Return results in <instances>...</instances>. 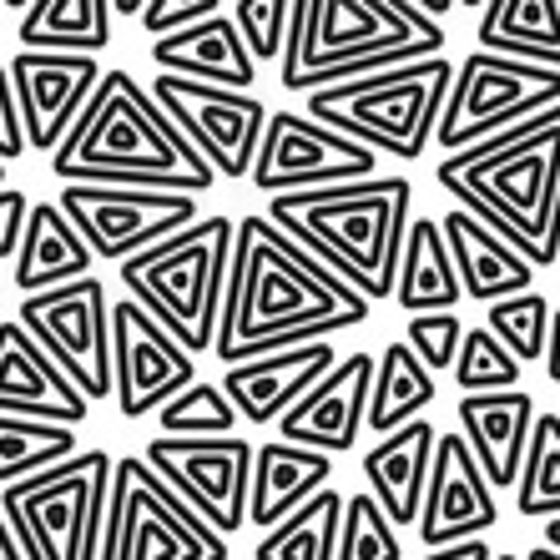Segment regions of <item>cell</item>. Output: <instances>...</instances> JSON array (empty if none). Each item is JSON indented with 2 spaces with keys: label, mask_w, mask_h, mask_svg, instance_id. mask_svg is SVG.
I'll return each instance as SVG.
<instances>
[{
  "label": "cell",
  "mask_w": 560,
  "mask_h": 560,
  "mask_svg": "<svg viewBox=\"0 0 560 560\" xmlns=\"http://www.w3.org/2000/svg\"><path fill=\"white\" fill-rule=\"evenodd\" d=\"M369 318V303L318 258L262 218H233V262L222 288V318L212 353L222 364H248L293 343L339 339Z\"/></svg>",
  "instance_id": "cell-1"
},
{
  "label": "cell",
  "mask_w": 560,
  "mask_h": 560,
  "mask_svg": "<svg viewBox=\"0 0 560 560\" xmlns=\"http://www.w3.org/2000/svg\"><path fill=\"white\" fill-rule=\"evenodd\" d=\"M434 183L480 218L535 273L560 258V106L500 131L469 152L444 156Z\"/></svg>",
  "instance_id": "cell-2"
},
{
  "label": "cell",
  "mask_w": 560,
  "mask_h": 560,
  "mask_svg": "<svg viewBox=\"0 0 560 560\" xmlns=\"http://www.w3.org/2000/svg\"><path fill=\"white\" fill-rule=\"evenodd\" d=\"M51 172L61 183H121L187 197L218 183L208 162L167 121V112L152 102V92L127 71H102L86 112L51 152Z\"/></svg>",
  "instance_id": "cell-3"
},
{
  "label": "cell",
  "mask_w": 560,
  "mask_h": 560,
  "mask_svg": "<svg viewBox=\"0 0 560 560\" xmlns=\"http://www.w3.org/2000/svg\"><path fill=\"white\" fill-rule=\"evenodd\" d=\"M409 183L405 177H369L349 187L268 197L262 218L288 233L308 258H318L334 278L364 303L394 299V273L409 233Z\"/></svg>",
  "instance_id": "cell-4"
},
{
  "label": "cell",
  "mask_w": 560,
  "mask_h": 560,
  "mask_svg": "<svg viewBox=\"0 0 560 560\" xmlns=\"http://www.w3.org/2000/svg\"><path fill=\"white\" fill-rule=\"evenodd\" d=\"M430 56H444V26L415 0H299L278 81L283 92L313 96Z\"/></svg>",
  "instance_id": "cell-5"
},
{
  "label": "cell",
  "mask_w": 560,
  "mask_h": 560,
  "mask_svg": "<svg viewBox=\"0 0 560 560\" xmlns=\"http://www.w3.org/2000/svg\"><path fill=\"white\" fill-rule=\"evenodd\" d=\"M233 262V218H197L167 243L117 262L127 299L167 334L177 349L208 353L218 339L222 288Z\"/></svg>",
  "instance_id": "cell-6"
},
{
  "label": "cell",
  "mask_w": 560,
  "mask_h": 560,
  "mask_svg": "<svg viewBox=\"0 0 560 560\" xmlns=\"http://www.w3.org/2000/svg\"><path fill=\"white\" fill-rule=\"evenodd\" d=\"M450 81H455V61L430 56V61H409L394 71H374V77L313 92L303 102V117L369 147L374 156L389 152L399 162H415L434 142Z\"/></svg>",
  "instance_id": "cell-7"
},
{
  "label": "cell",
  "mask_w": 560,
  "mask_h": 560,
  "mask_svg": "<svg viewBox=\"0 0 560 560\" xmlns=\"http://www.w3.org/2000/svg\"><path fill=\"white\" fill-rule=\"evenodd\" d=\"M112 490V455L81 450L36 480L0 490V521L26 560H96Z\"/></svg>",
  "instance_id": "cell-8"
},
{
  "label": "cell",
  "mask_w": 560,
  "mask_h": 560,
  "mask_svg": "<svg viewBox=\"0 0 560 560\" xmlns=\"http://www.w3.org/2000/svg\"><path fill=\"white\" fill-rule=\"evenodd\" d=\"M96 560H228V540L212 535L183 500L152 475L142 455L112 459L106 525Z\"/></svg>",
  "instance_id": "cell-9"
},
{
  "label": "cell",
  "mask_w": 560,
  "mask_h": 560,
  "mask_svg": "<svg viewBox=\"0 0 560 560\" xmlns=\"http://www.w3.org/2000/svg\"><path fill=\"white\" fill-rule=\"evenodd\" d=\"M550 106H560V71L469 51L465 61H455V81L444 96L434 142L444 147V156L469 152V147L490 142V137L540 117Z\"/></svg>",
  "instance_id": "cell-10"
},
{
  "label": "cell",
  "mask_w": 560,
  "mask_h": 560,
  "mask_svg": "<svg viewBox=\"0 0 560 560\" xmlns=\"http://www.w3.org/2000/svg\"><path fill=\"white\" fill-rule=\"evenodd\" d=\"M56 208L66 212V222L77 228L96 262H127L202 218L197 197L187 192H152V187L121 183H66Z\"/></svg>",
  "instance_id": "cell-11"
},
{
  "label": "cell",
  "mask_w": 560,
  "mask_h": 560,
  "mask_svg": "<svg viewBox=\"0 0 560 560\" xmlns=\"http://www.w3.org/2000/svg\"><path fill=\"white\" fill-rule=\"evenodd\" d=\"M15 324L40 343V353L71 378L86 405L112 399V299L96 273L26 299Z\"/></svg>",
  "instance_id": "cell-12"
},
{
  "label": "cell",
  "mask_w": 560,
  "mask_h": 560,
  "mask_svg": "<svg viewBox=\"0 0 560 560\" xmlns=\"http://www.w3.org/2000/svg\"><path fill=\"white\" fill-rule=\"evenodd\" d=\"M147 92L167 112L172 127L187 137V147L212 167V177L248 183L262 127H268V102H258L253 92L197 86V81H183V77H156Z\"/></svg>",
  "instance_id": "cell-13"
},
{
  "label": "cell",
  "mask_w": 560,
  "mask_h": 560,
  "mask_svg": "<svg viewBox=\"0 0 560 560\" xmlns=\"http://www.w3.org/2000/svg\"><path fill=\"white\" fill-rule=\"evenodd\" d=\"M142 459L212 535L228 540L248 525L253 444L243 434H228V440H152Z\"/></svg>",
  "instance_id": "cell-14"
},
{
  "label": "cell",
  "mask_w": 560,
  "mask_h": 560,
  "mask_svg": "<svg viewBox=\"0 0 560 560\" xmlns=\"http://www.w3.org/2000/svg\"><path fill=\"white\" fill-rule=\"evenodd\" d=\"M374 167L378 156L369 147L318 127L303 112H268L248 187H258L268 197H293V192H318V187L369 183Z\"/></svg>",
  "instance_id": "cell-15"
},
{
  "label": "cell",
  "mask_w": 560,
  "mask_h": 560,
  "mask_svg": "<svg viewBox=\"0 0 560 560\" xmlns=\"http://www.w3.org/2000/svg\"><path fill=\"white\" fill-rule=\"evenodd\" d=\"M197 384V359L162 334L131 299L112 303V399L121 419H152L162 405Z\"/></svg>",
  "instance_id": "cell-16"
},
{
  "label": "cell",
  "mask_w": 560,
  "mask_h": 560,
  "mask_svg": "<svg viewBox=\"0 0 560 560\" xmlns=\"http://www.w3.org/2000/svg\"><path fill=\"white\" fill-rule=\"evenodd\" d=\"M26 131V152L51 156L66 142V131L77 127L92 92L102 86V61L96 56H46V51H15L5 61Z\"/></svg>",
  "instance_id": "cell-17"
},
{
  "label": "cell",
  "mask_w": 560,
  "mask_h": 560,
  "mask_svg": "<svg viewBox=\"0 0 560 560\" xmlns=\"http://www.w3.org/2000/svg\"><path fill=\"white\" fill-rule=\"evenodd\" d=\"M500 525V500L485 485L475 455L465 450L455 430L434 440L430 459V485H424V505H419V546L444 550L459 540H485Z\"/></svg>",
  "instance_id": "cell-18"
},
{
  "label": "cell",
  "mask_w": 560,
  "mask_h": 560,
  "mask_svg": "<svg viewBox=\"0 0 560 560\" xmlns=\"http://www.w3.org/2000/svg\"><path fill=\"white\" fill-rule=\"evenodd\" d=\"M369 389H374V353L353 349L339 364L318 378L299 405L278 419V440L299 444V450H318V455H349L359 450L369 415Z\"/></svg>",
  "instance_id": "cell-19"
},
{
  "label": "cell",
  "mask_w": 560,
  "mask_h": 560,
  "mask_svg": "<svg viewBox=\"0 0 560 560\" xmlns=\"http://www.w3.org/2000/svg\"><path fill=\"white\" fill-rule=\"evenodd\" d=\"M339 359L343 353L334 339L293 343V349H278V353H262V359H248V364H233L222 374V394H228V405L237 409L243 424H278L318 378H328V369L339 364Z\"/></svg>",
  "instance_id": "cell-20"
},
{
  "label": "cell",
  "mask_w": 560,
  "mask_h": 560,
  "mask_svg": "<svg viewBox=\"0 0 560 560\" xmlns=\"http://www.w3.org/2000/svg\"><path fill=\"white\" fill-rule=\"evenodd\" d=\"M86 399L71 389V378L40 353L26 328L5 318L0 324V415L36 419V424H66L77 430L86 419Z\"/></svg>",
  "instance_id": "cell-21"
},
{
  "label": "cell",
  "mask_w": 560,
  "mask_h": 560,
  "mask_svg": "<svg viewBox=\"0 0 560 560\" xmlns=\"http://www.w3.org/2000/svg\"><path fill=\"white\" fill-rule=\"evenodd\" d=\"M459 440L475 455L485 485L490 490H515L521 480V459L530 444V424H535V405L525 389H505V394H469L459 399Z\"/></svg>",
  "instance_id": "cell-22"
},
{
  "label": "cell",
  "mask_w": 560,
  "mask_h": 560,
  "mask_svg": "<svg viewBox=\"0 0 560 560\" xmlns=\"http://www.w3.org/2000/svg\"><path fill=\"white\" fill-rule=\"evenodd\" d=\"M152 61L156 77H183L197 86H222V92H253V81H258V66L228 11L208 15L177 36L152 40Z\"/></svg>",
  "instance_id": "cell-23"
},
{
  "label": "cell",
  "mask_w": 560,
  "mask_h": 560,
  "mask_svg": "<svg viewBox=\"0 0 560 560\" xmlns=\"http://www.w3.org/2000/svg\"><path fill=\"white\" fill-rule=\"evenodd\" d=\"M434 440L440 430L415 419L405 430L384 434L364 455V495L384 510V521L394 530H415L419 525V505H424V485H430V459H434Z\"/></svg>",
  "instance_id": "cell-24"
},
{
  "label": "cell",
  "mask_w": 560,
  "mask_h": 560,
  "mask_svg": "<svg viewBox=\"0 0 560 560\" xmlns=\"http://www.w3.org/2000/svg\"><path fill=\"white\" fill-rule=\"evenodd\" d=\"M440 233H444V248H450V262H455L459 293H465L469 303H485V308H490V303L530 293L535 268L510 248L500 233H490L480 218L450 208V218H440Z\"/></svg>",
  "instance_id": "cell-25"
},
{
  "label": "cell",
  "mask_w": 560,
  "mask_h": 560,
  "mask_svg": "<svg viewBox=\"0 0 560 560\" xmlns=\"http://www.w3.org/2000/svg\"><path fill=\"white\" fill-rule=\"evenodd\" d=\"M334 485V459L318 450H299V444L268 440L253 450V475H248V525L273 530L288 521L299 505H308L318 490Z\"/></svg>",
  "instance_id": "cell-26"
},
{
  "label": "cell",
  "mask_w": 560,
  "mask_h": 560,
  "mask_svg": "<svg viewBox=\"0 0 560 560\" xmlns=\"http://www.w3.org/2000/svg\"><path fill=\"white\" fill-rule=\"evenodd\" d=\"M92 253L86 243L77 237V228L66 222V212L56 202H31V218H26V233H21V248H15V288L36 299V293H51V288L66 283H81L92 278Z\"/></svg>",
  "instance_id": "cell-27"
},
{
  "label": "cell",
  "mask_w": 560,
  "mask_h": 560,
  "mask_svg": "<svg viewBox=\"0 0 560 560\" xmlns=\"http://www.w3.org/2000/svg\"><path fill=\"white\" fill-rule=\"evenodd\" d=\"M475 51L560 71V0H490L475 21Z\"/></svg>",
  "instance_id": "cell-28"
},
{
  "label": "cell",
  "mask_w": 560,
  "mask_h": 560,
  "mask_svg": "<svg viewBox=\"0 0 560 560\" xmlns=\"http://www.w3.org/2000/svg\"><path fill=\"white\" fill-rule=\"evenodd\" d=\"M465 299L455 278V262L444 248L440 218H409L405 253H399V273H394V303L419 318V313H455Z\"/></svg>",
  "instance_id": "cell-29"
},
{
  "label": "cell",
  "mask_w": 560,
  "mask_h": 560,
  "mask_svg": "<svg viewBox=\"0 0 560 560\" xmlns=\"http://www.w3.org/2000/svg\"><path fill=\"white\" fill-rule=\"evenodd\" d=\"M21 51L46 56H102L112 46V5L106 0H31L21 5Z\"/></svg>",
  "instance_id": "cell-30"
},
{
  "label": "cell",
  "mask_w": 560,
  "mask_h": 560,
  "mask_svg": "<svg viewBox=\"0 0 560 560\" xmlns=\"http://www.w3.org/2000/svg\"><path fill=\"white\" fill-rule=\"evenodd\" d=\"M434 394H440V384H434L430 369L409 353V343L405 339L384 343V353L374 359V389H369L364 430L378 434V440L394 430H405V424H415V419L434 405Z\"/></svg>",
  "instance_id": "cell-31"
},
{
  "label": "cell",
  "mask_w": 560,
  "mask_h": 560,
  "mask_svg": "<svg viewBox=\"0 0 560 560\" xmlns=\"http://www.w3.org/2000/svg\"><path fill=\"white\" fill-rule=\"evenodd\" d=\"M339 521H343V495L328 485L308 505H299L288 521L273 530H262L253 560H334L339 550Z\"/></svg>",
  "instance_id": "cell-32"
},
{
  "label": "cell",
  "mask_w": 560,
  "mask_h": 560,
  "mask_svg": "<svg viewBox=\"0 0 560 560\" xmlns=\"http://www.w3.org/2000/svg\"><path fill=\"white\" fill-rule=\"evenodd\" d=\"M71 455H81L77 430L0 415V490H11L21 480H36L46 469L66 465Z\"/></svg>",
  "instance_id": "cell-33"
},
{
  "label": "cell",
  "mask_w": 560,
  "mask_h": 560,
  "mask_svg": "<svg viewBox=\"0 0 560 560\" xmlns=\"http://www.w3.org/2000/svg\"><path fill=\"white\" fill-rule=\"evenodd\" d=\"M515 510L525 521H556L560 515V415L535 409L521 480H515Z\"/></svg>",
  "instance_id": "cell-34"
},
{
  "label": "cell",
  "mask_w": 560,
  "mask_h": 560,
  "mask_svg": "<svg viewBox=\"0 0 560 560\" xmlns=\"http://www.w3.org/2000/svg\"><path fill=\"white\" fill-rule=\"evenodd\" d=\"M156 440H228V434H237V409L228 405V394H222V384H187L172 405L156 409Z\"/></svg>",
  "instance_id": "cell-35"
},
{
  "label": "cell",
  "mask_w": 560,
  "mask_h": 560,
  "mask_svg": "<svg viewBox=\"0 0 560 560\" xmlns=\"http://www.w3.org/2000/svg\"><path fill=\"white\" fill-rule=\"evenodd\" d=\"M550 313L556 303L546 293H521V299H505V303H490V339L515 359V364H535V359H546V339H550Z\"/></svg>",
  "instance_id": "cell-36"
},
{
  "label": "cell",
  "mask_w": 560,
  "mask_h": 560,
  "mask_svg": "<svg viewBox=\"0 0 560 560\" xmlns=\"http://www.w3.org/2000/svg\"><path fill=\"white\" fill-rule=\"evenodd\" d=\"M455 378L459 399L469 394H505V389H521V364L490 339V328H465V339H459V353H455Z\"/></svg>",
  "instance_id": "cell-37"
},
{
  "label": "cell",
  "mask_w": 560,
  "mask_h": 560,
  "mask_svg": "<svg viewBox=\"0 0 560 560\" xmlns=\"http://www.w3.org/2000/svg\"><path fill=\"white\" fill-rule=\"evenodd\" d=\"M334 560H405L399 530L384 521V510L359 490L343 495V521H339V550Z\"/></svg>",
  "instance_id": "cell-38"
},
{
  "label": "cell",
  "mask_w": 560,
  "mask_h": 560,
  "mask_svg": "<svg viewBox=\"0 0 560 560\" xmlns=\"http://www.w3.org/2000/svg\"><path fill=\"white\" fill-rule=\"evenodd\" d=\"M233 26L248 46L253 66L258 61H283V46H288V26L299 15V0H237L233 11Z\"/></svg>",
  "instance_id": "cell-39"
},
{
  "label": "cell",
  "mask_w": 560,
  "mask_h": 560,
  "mask_svg": "<svg viewBox=\"0 0 560 560\" xmlns=\"http://www.w3.org/2000/svg\"><path fill=\"white\" fill-rule=\"evenodd\" d=\"M459 339H465L459 313H419V318H409V334H405L409 353H415L430 374H450V369H455Z\"/></svg>",
  "instance_id": "cell-40"
},
{
  "label": "cell",
  "mask_w": 560,
  "mask_h": 560,
  "mask_svg": "<svg viewBox=\"0 0 560 560\" xmlns=\"http://www.w3.org/2000/svg\"><path fill=\"white\" fill-rule=\"evenodd\" d=\"M218 11H222L218 0H142L137 21H142V31L152 40H162V36H177V31L197 26V21H208Z\"/></svg>",
  "instance_id": "cell-41"
},
{
  "label": "cell",
  "mask_w": 560,
  "mask_h": 560,
  "mask_svg": "<svg viewBox=\"0 0 560 560\" xmlns=\"http://www.w3.org/2000/svg\"><path fill=\"white\" fill-rule=\"evenodd\" d=\"M26 218H31V197L21 192V187H5V192H0V262H15Z\"/></svg>",
  "instance_id": "cell-42"
},
{
  "label": "cell",
  "mask_w": 560,
  "mask_h": 560,
  "mask_svg": "<svg viewBox=\"0 0 560 560\" xmlns=\"http://www.w3.org/2000/svg\"><path fill=\"white\" fill-rule=\"evenodd\" d=\"M26 156V131H21V112H15V92L11 77H5V61H0V162L11 167Z\"/></svg>",
  "instance_id": "cell-43"
},
{
  "label": "cell",
  "mask_w": 560,
  "mask_h": 560,
  "mask_svg": "<svg viewBox=\"0 0 560 560\" xmlns=\"http://www.w3.org/2000/svg\"><path fill=\"white\" fill-rule=\"evenodd\" d=\"M424 560H495L485 540H459V546H444V550H424Z\"/></svg>",
  "instance_id": "cell-44"
},
{
  "label": "cell",
  "mask_w": 560,
  "mask_h": 560,
  "mask_svg": "<svg viewBox=\"0 0 560 560\" xmlns=\"http://www.w3.org/2000/svg\"><path fill=\"white\" fill-rule=\"evenodd\" d=\"M546 374H550V384H560V308L550 313V339H546Z\"/></svg>",
  "instance_id": "cell-45"
},
{
  "label": "cell",
  "mask_w": 560,
  "mask_h": 560,
  "mask_svg": "<svg viewBox=\"0 0 560 560\" xmlns=\"http://www.w3.org/2000/svg\"><path fill=\"white\" fill-rule=\"evenodd\" d=\"M0 560H26L21 556V546H15V535L5 530V521H0Z\"/></svg>",
  "instance_id": "cell-46"
},
{
  "label": "cell",
  "mask_w": 560,
  "mask_h": 560,
  "mask_svg": "<svg viewBox=\"0 0 560 560\" xmlns=\"http://www.w3.org/2000/svg\"><path fill=\"white\" fill-rule=\"evenodd\" d=\"M546 550H556V556H560V515H556V521H546Z\"/></svg>",
  "instance_id": "cell-47"
},
{
  "label": "cell",
  "mask_w": 560,
  "mask_h": 560,
  "mask_svg": "<svg viewBox=\"0 0 560 560\" xmlns=\"http://www.w3.org/2000/svg\"><path fill=\"white\" fill-rule=\"evenodd\" d=\"M521 560H560V556H556V550H546V546H535L530 556H521Z\"/></svg>",
  "instance_id": "cell-48"
},
{
  "label": "cell",
  "mask_w": 560,
  "mask_h": 560,
  "mask_svg": "<svg viewBox=\"0 0 560 560\" xmlns=\"http://www.w3.org/2000/svg\"><path fill=\"white\" fill-rule=\"evenodd\" d=\"M495 560H521V556H515V550H500V556Z\"/></svg>",
  "instance_id": "cell-49"
},
{
  "label": "cell",
  "mask_w": 560,
  "mask_h": 560,
  "mask_svg": "<svg viewBox=\"0 0 560 560\" xmlns=\"http://www.w3.org/2000/svg\"><path fill=\"white\" fill-rule=\"evenodd\" d=\"M0 192H5V162H0Z\"/></svg>",
  "instance_id": "cell-50"
},
{
  "label": "cell",
  "mask_w": 560,
  "mask_h": 560,
  "mask_svg": "<svg viewBox=\"0 0 560 560\" xmlns=\"http://www.w3.org/2000/svg\"><path fill=\"white\" fill-rule=\"evenodd\" d=\"M556 415H560V409H556Z\"/></svg>",
  "instance_id": "cell-51"
}]
</instances>
